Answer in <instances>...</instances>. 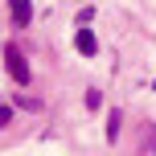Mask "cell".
I'll use <instances>...</instances> for the list:
<instances>
[{"instance_id": "3957f363", "label": "cell", "mask_w": 156, "mask_h": 156, "mask_svg": "<svg viewBox=\"0 0 156 156\" xmlns=\"http://www.w3.org/2000/svg\"><path fill=\"white\" fill-rule=\"evenodd\" d=\"M74 45H78V54H86V58H94V54H99V41H94V33H90V29H78Z\"/></svg>"}, {"instance_id": "277c9868", "label": "cell", "mask_w": 156, "mask_h": 156, "mask_svg": "<svg viewBox=\"0 0 156 156\" xmlns=\"http://www.w3.org/2000/svg\"><path fill=\"white\" fill-rule=\"evenodd\" d=\"M140 136H144V144H140V156L156 152V127H152V123H144V132H140Z\"/></svg>"}, {"instance_id": "52a82bcc", "label": "cell", "mask_w": 156, "mask_h": 156, "mask_svg": "<svg viewBox=\"0 0 156 156\" xmlns=\"http://www.w3.org/2000/svg\"><path fill=\"white\" fill-rule=\"evenodd\" d=\"M94 21V8H78V25H82V29H86V25H90Z\"/></svg>"}, {"instance_id": "8992f818", "label": "cell", "mask_w": 156, "mask_h": 156, "mask_svg": "<svg viewBox=\"0 0 156 156\" xmlns=\"http://www.w3.org/2000/svg\"><path fill=\"white\" fill-rule=\"evenodd\" d=\"M8 123H12V107L0 99V127H8Z\"/></svg>"}, {"instance_id": "6da1fadb", "label": "cell", "mask_w": 156, "mask_h": 156, "mask_svg": "<svg viewBox=\"0 0 156 156\" xmlns=\"http://www.w3.org/2000/svg\"><path fill=\"white\" fill-rule=\"evenodd\" d=\"M4 66H8V74H12V82H16V86L29 82V62H25L21 45H12V41L4 45Z\"/></svg>"}, {"instance_id": "ba28073f", "label": "cell", "mask_w": 156, "mask_h": 156, "mask_svg": "<svg viewBox=\"0 0 156 156\" xmlns=\"http://www.w3.org/2000/svg\"><path fill=\"white\" fill-rule=\"evenodd\" d=\"M99 103H103V94H99V90H86V107L99 111Z\"/></svg>"}, {"instance_id": "5b68a950", "label": "cell", "mask_w": 156, "mask_h": 156, "mask_svg": "<svg viewBox=\"0 0 156 156\" xmlns=\"http://www.w3.org/2000/svg\"><path fill=\"white\" fill-rule=\"evenodd\" d=\"M119 127H123V115H119V111H111V115H107V140H111V144L119 140Z\"/></svg>"}, {"instance_id": "7a4b0ae2", "label": "cell", "mask_w": 156, "mask_h": 156, "mask_svg": "<svg viewBox=\"0 0 156 156\" xmlns=\"http://www.w3.org/2000/svg\"><path fill=\"white\" fill-rule=\"evenodd\" d=\"M8 8H12V25H29L33 21V0H8Z\"/></svg>"}]
</instances>
